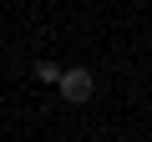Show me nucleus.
Returning <instances> with one entry per match:
<instances>
[{"label":"nucleus","mask_w":152,"mask_h":142,"mask_svg":"<svg viewBox=\"0 0 152 142\" xmlns=\"http://www.w3.org/2000/svg\"><path fill=\"white\" fill-rule=\"evenodd\" d=\"M91 86H96V81H91V71H61V97H66V102L81 107V102L91 97Z\"/></svg>","instance_id":"1"},{"label":"nucleus","mask_w":152,"mask_h":142,"mask_svg":"<svg viewBox=\"0 0 152 142\" xmlns=\"http://www.w3.org/2000/svg\"><path fill=\"white\" fill-rule=\"evenodd\" d=\"M36 76H41V81H56V86H61V66H56V61H41V66H36Z\"/></svg>","instance_id":"2"}]
</instances>
